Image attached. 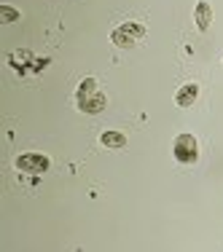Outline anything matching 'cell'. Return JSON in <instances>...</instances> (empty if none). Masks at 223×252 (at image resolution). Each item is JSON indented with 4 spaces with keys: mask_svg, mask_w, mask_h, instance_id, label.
Returning <instances> with one entry per match:
<instances>
[{
    "mask_svg": "<svg viewBox=\"0 0 223 252\" xmlns=\"http://www.w3.org/2000/svg\"><path fill=\"white\" fill-rule=\"evenodd\" d=\"M75 102H78V110L89 113V116H97V113H102L105 105H108L105 94L97 92V81H94V78H83L81 81L78 94H75Z\"/></svg>",
    "mask_w": 223,
    "mask_h": 252,
    "instance_id": "6da1fadb",
    "label": "cell"
},
{
    "mask_svg": "<svg viewBox=\"0 0 223 252\" xmlns=\"http://www.w3.org/2000/svg\"><path fill=\"white\" fill-rule=\"evenodd\" d=\"M143 35H146V27L143 25H137V22H124V25H118L111 32V40L118 46V49H132Z\"/></svg>",
    "mask_w": 223,
    "mask_h": 252,
    "instance_id": "7a4b0ae2",
    "label": "cell"
},
{
    "mask_svg": "<svg viewBox=\"0 0 223 252\" xmlns=\"http://www.w3.org/2000/svg\"><path fill=\"white\" fill-rule=\"evenodd\" d=\"M172 156L180 164H196L199 158V142L194 134H178L172 142Z\"/></svg>",
    "mask_w": 223,
    "mask_h": 252,
    "instance_id": "3957f363",
    "label": "cell"
},
{
    "mask_svg": "<svg viewBox=\"0 0 223 252\" xmlns=\"http://www.w3.org/2000/svg\"><path fill=\"white\" fill-rule=\"evenodd\" d=\"M16 169L27 172V175H43V172L51 169V161L49 156H40V153H25L16 158Z\"/></svg>",
    "mask_w": 223,
    "mask_h": 252,
    "instance_id": "277c9868",
    "label": "cell"
},
{
    "mask_svg": "<svg viewBox=\"0 0 223 252\" xmlns=\"http://www.w3.org/2000/svg\"><path fill=\"white\" fill-rule=\"evenodd\" d=\"M196 99H199V86L196 83H186V86H180L178 94H175V105L178 107H191Z\"/></svg>",
    "mask_w": 223,
    "mask_h": 252,
    "instance_id": "5b68a950",
    "label": "cell"
},
{
    "mask_svg": "<svg viewBox=\"0 0 223 252\" xmlns=\"http://www.w3.org/2000/svg\"><path fill=\"white\" fill-rule=\"evenodd\" d=\"M194 22H196V27L202 30V32H204V30H210V22H213V8H210L207 0H199V3H196Z\"/></svg>",
    "mask_w": 223,
    "mask_h": 252,
    "instance_id": "8992f818",
    "label": "cell"
},
{
    "mask_svg": "<svg viewBox=\"0 0 223 252\" xmlns=\"http://www.w3.org/2000/svg\"><path fill=\"white\" fill-rule=\"evenodd\" d=\"M100 142L105 148H124L126 145V137L121 134V131H102Z\"/></svg>",
    "mask_w": 223,
    "mask_h": 252,
    "instance_id": "52a82bcc",
    "label": "cell"
},
{
    "mask_svg": "<svg viewBox=\"0 0 223 252\" xmlns=\"http://www.w3.org/2000/svg\"><path fill=\"white\" fill-rule=\"evenodd\" d=\"M16 19H19V11L11 8V5H0V22H3V25H11V22H16Z\"/></svg>",
    "mask_w": 223,
    "mask_h": 252,
    "instance_id": "ba28073f",
    "label": "cell"
}]
</instances>
